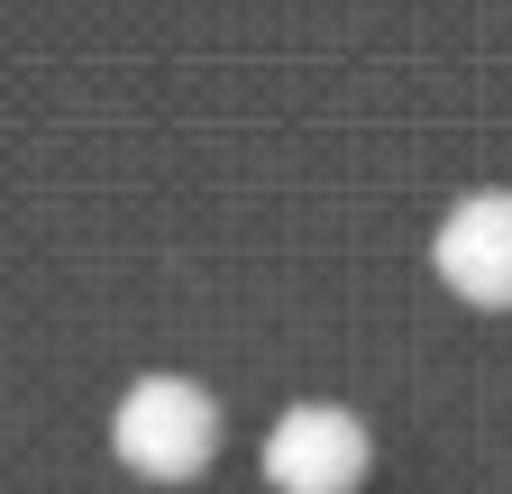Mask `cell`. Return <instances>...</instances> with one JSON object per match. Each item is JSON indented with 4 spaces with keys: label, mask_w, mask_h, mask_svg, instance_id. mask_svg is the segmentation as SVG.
I'll use <instances>...</instances> for the list:
<instances>
[{
    "label": "cell",
    "mask_w": 512,
    "mask_h": 494,
    "mask_svg": "<svg viewBox=\"0 0 512 494\" xmlns=\"http://www.w3.org/2000/svg\"><path fill=\"white\" fill-rule=\"evenodd\" d=\"M110 449L138 476H156V485H183V476H202L211 449H220V403L192 376H138V385L119 394Z\"/></svg>",
    "instance_id": "1"
},
{
    "label": "cell",
    "mask_w": 512,
    "mask_h": 494,
    "mask_svg": "<svg viewBox=\"0 0 512 494\" xmlns=\"http://www.w3.org/2000/svg\"><path fill=\"white\" fill-rule=\"evenodd\" d=\"M375 467V440H366V421L339 412V403H302L266 430V476L275 494H357Z\"/></svg>",
    "instance_id": "2"
},
{
    "label": "cell",
    "mask_w": 512,
    "mask_h": 494,
    "mask_svg": "<svg viewBox=\"0 0 512 494\" xmlns=\"http://www.w3.org/2000/svg\"><path fill=\"white\" fill-rule=\"evenodd\" d=\"M430 266L448 293L485 302V312H512V193H476L439 220L430 238Z\"/></svg>",
    "instance_id": "3"
}]
</instances>
